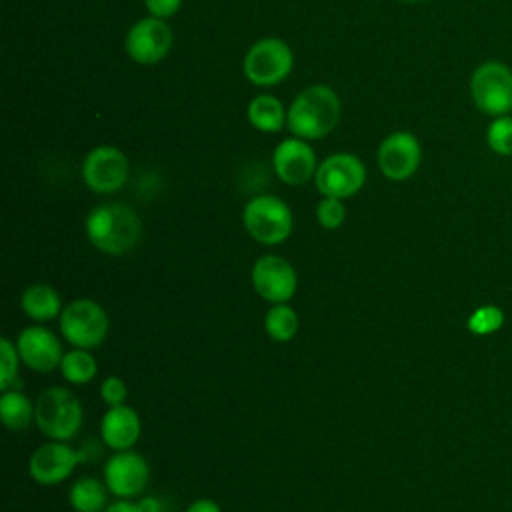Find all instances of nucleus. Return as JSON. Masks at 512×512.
Listing matches in <instances>:
<instances>
[{
    "label": "nucleus",
    "instance_id": "4468645a",
    "mask_svg": "<svg viewBox=\"0 0 512 512\" xmlns=\"http://www.w3.org/2000/svg\"><path fill=\"white\" fill-rule=\"evenodd\" d=\"M150 478V466L138 452L122 450L108 458L104 466V482L108 490L124 500L140 496Z\"/></svg>",
    "mask_w": 512,
    "mask_h": 512
},
{
    "label": "nucleus",
    "instance_id": "0eeeda50",
    "mask_svg": "<svg viewBox=\"0 0 512 512\" xmlns=\"http://www.w3.org/2000/svg\"><path fill=\"white\" fill-rule=\"evenodd\" d=\"M60 332L72 348L92 350L108 334V314L90 298L72 300L60 314Z\"/></svg>",
    "mask_w": 512,
    "mask_h": 512
},
{
    "label": "nucleus",
    "instance_id": "dca6fc26",
    "mask_svg": "<svg viewBox=\"0 0 512 512\" xmlns=\"http://www.w3.org/2000/svg\"><path fill=\"white\" fill-rule=\"evenodd\" d=\"M16 348L20 360L34 372H52L60 368L62 362V344L54 332L44 326H28L18 334Z\"/></svg>",
    "mask_w": 512,
    "mask_h": 512
},
{
    "label": "nucleus",
    "instance_id": "6ab92c4d",
    "mask_svg": "<svg viewBox=\"0 0 512 512\" xmlns=\"http://www.w3.org/2000/svg\"><path fill=\"white\" fill-rule=\"evenodd\" d=\"M24 314L36 322H46L62 314L60 294L48 284H32L20 296Z\"/></svg>",
    "mask_w": 512,
    "mask_h": 512
},
{
    "label": "nucleus",
    "instance_id": "20e7f679",
    "mask_svg": "<svg viewBox=\"0 0 512 512\" xmlns=\"http://www.w3.org/2000/svg\"><path fill=\"white\" fill-rule=\"evenodd\" d=\"M242 224L250 238L264 246L282 244L294 226L290 206L272 194L250 198L242 210Z\"/></svg>",
    "mask_w": 512,
    "mask_h": 512
},
{
    "label": "nucleus",
    "instance_id": "f8f14e48",
    "mask_svg": "<svg viewBox=\"0 0 512 512\" xmlns=\"http://www.w3.org/2000/svg\"><path fill=\"white\" fill-rule=\"evenodd\" d=\"M250 280L256 294L270 304H286L298 288L294 266L276 254L260 256L252 266Z\"/></svg>",
    "mask_w": 512,
    "mask_h": 512
},
{
    "label": "nucleus",
    "instance_id": "c756f323",
    "mask_svg": "<svg viewBox=\"0 0 512 512\" xmlns=\"http://www.w3.org/2000/svg\"><path fill=\"white\" fill-rule=\"evenodd\" d=\"M186 512H222V510H220V506H218L214 500H210V498H198V500H194V502L186 508Z\"/></svg>",
    "mask_w": 512,
    "mask_h": 512
},
{
    "label": "nucleus",
    "instance_id": "aec40b11",
    "mask_svg": "<svg viewBox=\"0 0 512 512\" xmlns=\"http://www.w3.org/2000/svg\"><path fill=\"white\" fill-rule=\"evenodd\" d=\"M108 492L106 482L84 476L72 484L68 500L74 512H104L108 508Z\"/></svg>",
    "mask_w": 512,
    "mask_h": 512
},
{
    "label": "nucleus",
    "instance_id": "a211bd4d",
    "mask_svg": "<svg viewBox=\"0 0 512 512\" xmlns=\"http://www.w3.org/2000/svg\"><path fill=\"white\" fill-rule=\"evenodd\" d=\"M246 118L258 132L276 134L286 126L288 110L272 94H258L248 102Z\"/></svg>",
    "mask_w": 512,
    "mask_h": 512
},
{
    "label": "nucleus",
    "instance_id": "9b49d317",
    "mask_svg": "<svg viewBox=\"0 0 512 512\" xmlns=\"http://www.w3.org/2000/svg\"><path fill=\"white\" fill-rule=\"evenodd\" d=\"M376 162L380 172L392 180L402 182L416 174L422 162L420 140L406 130L390 132L378 146Z\"/></svg>",
    "mask_w": 512,
    "mask_h": 512
},
{
    "label": "nucleus",
    "instance_id": "423d86ee",
    "mask_svg": "<svg viewBox=\"0 0 512 512\" xmlns=\"http://www.w3.org/2000/svg\"><path fill=\"white\" fill-rule=\"evenodd\" d=\"M294 66V52L282 38H260L244 56V76L254 86L270 88L288 78Z\"/></svg>",
    "mask_w": 512,
    "mask_h": 512
},
{
    "label": "nucleus",
    "instance_id": "9d476101",
    "mask_svg": "<svg viewBox=\"0 0 512 512\" xmlns=\"http://www.w3.org/2000/svg\"><path fill=\"white\" fill-rule=\"evenodd\" d=\"M172 42L174 34L168 22L156 16H146L132 24L124 38V48L136 64L150 66L168 56Z\"/></svg>",
    "mask_w": 512,
    "mask_h": 512
},
{
    "label": "nucleus",
    "instance_id": "a878e982",
    "mask_svg": "<svg viewBox=\"0 0 512 512\" xmlns=\"http://www.w3.org/2000/svg\"><path fill=\"white\" fill-rule=\"evenodd\" d=\"M20 354L14 342L8 338L0 340V388L6 392L16 384Z\"/></svg>",
    "mask_w": 512,
    "mask_h": 512
},
{
    "label": "nucleus",
    "instance_id": "7c9ffc66",
    "mask_svg": "<svg viewBox=\"0 0 512 512\" xmlns=\"http://www.w3.org/2000/svg\"><path fill=\"white\" fill-rule=\"evenodd\" d=\"M140 512H162V504L156 496H142L138 502Z\"/></svg>",
    "mask_w": 512,
    "mask_h": 512
},
{
    "label": "nucleus",
    "instance_id": "1a4fd4ad",
    "mask_svg": "<svg viewBox=\"0 0 512 512\" xmlns=\"http://www.w3.org/2000/svg\"><path fill=\"white\" fill-rule=\"evenodd\" d=\"M130 164L126 154L112 146L102 144L92 148L82 160V180L96 194H112L128 180Z\"/></svg>",
    "mask_w": 512,
    "mask_h": 512
},
{
    "label": "nucleus",
    "instance_id": "412c9836",
    "mask_svg": "<svg viewBox=\"0 0 512 512\" xmlns=\"http://www.w3.org/2000/svg\"><path fill=\"white\" fill-rule=\"evenodd\" d=\"M0 416L8 430H24L36 418V404L20 390L10 388L0 398Z\"/></svg>",
    "mask_w": 512,
    "mask_h": 512
},
{
    "label": "nucleus",
    "instance_id": "f03ea898",
    "mask_svg": "<svg viewBox=\"0 0 512 512\" xmlns=\"http://www.w3.org/2000/svg\"><path fill=\"white\" fill-rule=\"evenodd\" d=\"M340 98L326 84H312L296 94L288 106L286 126L292 136L320 140L328 136L340 120Z\"/></svg>",
    "mask_w": 512,
    "mask_h": 512
},
{
    "label": "nucleus",
    "instance_id": "cd10ccee",
    "mask_svg": "<svg viewBox=\"0 0 512 512\" xmlns=\"http://www.w3.org/2000/svg\"><path fill=\"white\" fill-rule=\"evenodd\" d=\"M100 396L108 406H120L128 398V386L120 376H108L100 384Z\"/></svg>",
    "mask_w": 512,
    "mask_h": 512
},
{
    "label": "nucleus",
    "instance_id": "393cba45",
    "mask_svg": "<svg viewBox=\"0 0 512 512\" xmlns=\"http://www.w3.org/2000/svg\"><path fill=\"white\" fill-rule=\"evenodd\" d=\"M486 144L498 156H512V116L492 118L486 130Z\"/></svg>",
    "mask_w": 512,
    "mask_h": 512
},
{
    "label": "nucleus",
    "instance_id": "f3484780",
    "mask_svg": "<svg viewBox=\"0 0 512 512\" xmlns=\"http://www.w3.org/2000/svg\"><path fill=\"white\" fill-rule=\"evenodd\" d=\"M140 430H142L140 416L128 404L110 406L100 422L102 442L116 452L132 450V446L140 438Z\"/></svg>",
    "mask_w": 512,
    "mask_h": 512
},
{
    "label": "nucleus",
    "instance_id": "2f4dec72",
    "mask_svg": "<svg viewBox=\"0 0 512 512\" xmlns=\"http://www.w3.org/2000/svg\"><path fill=\"white\" fill-rule=\"evenodd\" d=\"M104 512H140L138 504L134 502H128V500H120V502H114L110 504Z\"/></svg>",
    "mask_w": 512,
    "mask_h": 512
},
{
    "label": "nucleus",
    "instance_id": "ddd939ff",
    "mask_svg": "<svg viewBox=\"0 0 512 512\" xmlns=\"http://www.w3.org/2000/svg\"><path fill=\"white\" fill-rule=\"evenodd\" d=\"M272 168L284 184L302 186L312 180L318 170L314 148L304 138H284L272 152Z\"/></svg>",
    "mask_w": 512,
    "mask_h": 512
},
{
    "label": "nucleus",
    "instance_id": "473e14b6",
    "mask_svg": "<svg viewBox=\"0 0 512 512\" xmlns=\"http://www.w3.org/2000/svg\"><path fill=\"white\" fill-rule=\"evenodd\" d=\"M400 2H420V0H400Z\"/></svg>",
    "mask_w": 512,
    "mask_h": 512
},
{
    "label": "nucleus",
    "instance_id": "39448f33",
    "mask_svg": "<svg viewBox=\"0 0 512 512\" xmlns=\"http://www.w3.org/2000/svg\"><path fill=\"white\" fill-rule=\"evenodd\" d=\"M474 106L486 116H504L512 110V68L500 60L478 64L470 76Z\"/></svg>",
    "mask_w": 512,
    "mask_h": 512
},
{
    "label": "nucleus",
    "instance_id": "5701e85b",
    "mask_svg": "<svg viewBox=\"0 0 512 512\" xmlns=\"http://www.w3.org/2000/svg\"><path fill=\"white\" fill-rule=\"evenodd\" d=\"M300 326L298 314L292 306L286 304H272V308L264 316V330L276 342H288L296 336Z\"/></svg>",
    "mask_w": 512,
    "mask_h": 512
},
{
    "label": "nucleus",
    "instance_id": "bb28decb",
    "mask_svg": "<svg viewBox=\"0 0 512 512\" xmlns=\"http://www.w3.org/2000/svg\"><path fill=\"white\" fill-rule=\"evenodd\" d=\"M316 220L326 230H336L346 220V206L340 198L324 196L316 206Z\"/></svg>",
    "mask_w": 512,
    "mask_h": 512
},
{
    "label": "nucleus",
    "instance_id": "b1692460",
    "mask_svg": "<svg viewBox=\"0 0 512 512\" xmlns=\"http://www.w3.org/2000/svg\"><path fill=\"white\" fill-rule=\"evenodd\" d=\"M504 324V312L502 308L494 306V304H484V306H478L470 316H468V330L476 336H488V334H494L502 328Z\"/></svg>",
    "mask_w": 512,
    "mask_h": 512
},
{
    "label": "nucleus",
    "instance_id": "c85d7f7f",
    "mask_svg": "<svg viewBox=\"0 0 512 512\" xmlns=\"http://www.w3.org/2000/svg\"><path fill=\"white\" fill-rule=\"evenodd\" d=\"M144 6L150 16L168 20L170 16H174L180 10L182 0H144Z\"/></svg>",
    "mask_w": 512,
    "mask_h": 512
},
{
    "label": "nucleus",
    "instance_id": "2eb2a0df",
    "mask_svg": "<svg viewBox=\"0 0 512 512\" xmlns=\"http://www.w3.org/2000/svg\"><path fill=\"white\" fill-rule=\"evenodd\" d=\"M80 460L82 452L74 450L62 440H50L34 450L28 462V472L34 482L42 486H54L64 482Z\"/></svg>",
    "mask_w": 512,
    "mask_h": 512
},
{
    "label": "nucleus",
    "instance_id": "f257e3e1",
    "mask_svg": "<svg viewBox=\"0 0 512 512\" xmlns=\"http://www.w3.org/2000/svg\"><path fill=\"white\" fill-rule=\"evenodd\" d=\"M86 236L90 244L110 256H122L138 244L142 222L136 210L122 202H106L86 216Z\"/></svg>",
    "mask_w": 512,
    "mask_h": 512
},
{
    "label": "nucleus",
    "instance_id": "7ed1b4c3",
    "mask_svg": "<svg viewBox=\"0 0 512 512\" xmlns=\"http://www.w3.org/2000/svg\"><path fill=\"white\" fill-rule=\"evenodd\" d=\"M80 400L62 386H50L36 400V426L50 440H72L82 426Z\"/></svg>",
    "mask_w": 512,
    "mask_h": 512
},
{
    "label": "nucleus",
    "instance_id": "4be33fe9",
    "mask_svg": "<svg viewBox=\"0 0 512 512\" xmlns=\"http://www.w3.org/2000/svg\"><path fill=\"white\" fill-rule=\"evenodd\" d=\"M60 372L70 384H88L94 380L98 372L96 358L92 356L90 350L84 348H72L64 352L62 362H60Z\"/></svg>",
    "mask_w": 512,
    "mask_h": 512
},
{
    "label": "nucleus",
    "instance_id": "6e6552de",
    "mask_svg": "<svg viewBox=\"0 0 512 512\" xmlns=\"http://www.w3.org/2000/svg\"><path fill=\"white\" fill-rule=\"evenodd\" d=\"M314 182L322 196L344 200L364 186L366 166L356 154L336 152L318 164Z\"/></svg>",
    "mask_w": 512,
    "mask_h": 512
}]
</instances>
